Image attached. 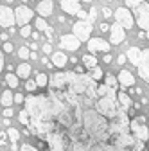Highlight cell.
I'll return each mask as SVG.
<instances>
[{
    "instance_id": "obj_1",
    "label": "cell",
    "mask_w": 149,
    "mask_h": 151,
    "mask_svg": "<svg viewBox=\"0 0 149 151\" xmlns=\"http://www.w3.org/2000/svg\"><path fill=\"white\" fill-rule=\"evenodd\" d=\"M97 86L86 72H56L45 93L25 97L31 135L47 151H142L145 142L133 137L126 110L117 119L95 110Z\"/></svg>"
},
{
    "instance_id": "obj_2",
    "label": "cell",
    "mask_w": 149,
    "mask_h": 151,
    "mask_svg": "<svg viewBox=\"0 0 149 151\" xmlns=\"http://www.w3.org/2000/svg\"><path fill=\"white\" fill-rule=\"evenodd\" d=\"M129 129L137 140H142V142H147L149 139V129L145 126V117L144 115H137L129 121Z\"/></svg>"
},
{
    "instance_id": "obj_3",
    "label": "cell",
    "mask_w": 149,
    "mask_h": 151,
    "mask_svg": "<svg viewBox=\"0 0 149 151\" xmlns=\"http://www.w3.org/2000/svg\"><path fill=\"white\" fill-rule=\"evenodd\" d=\"M113 16H115L117 24H120L124 29H131V27L135 25V16H133V13L129 11V9H126V7H119V9H115Z\"/></svg>"
},
{
    "instance_id": "obj_4",
    "label": "cell",
    "mask_w": 149,
    "mask_h": 151,
    "mask_svg": "<svg viewBox=\"0 0 149 151\" xmlns=\"http://www.w3.org/2000/svg\"><path fill=\"white\" fill-rule=\"evenodd\" d=\"M92 31H94V25H92V22H88V20H79V22L74 24V34H76L81 42L90 40Z\"/></svg>"
},
{
    "instance_id": "obj_5",
    "label": "cell",
    "mask_w": 149,
    "mask_h": 151,
    "mask_svg": "<svg viewBox=\"0 0 149 151\" xmlns=\"http://www.w3.org/2000/svg\"><path fill=\"white\" fill-rule=\"evenodd\" d=\"M135 16H137V24L140 29L149 31V4H140L135 7Z\"/></svg>"
},
{
    "instance_id": "obj_6",
    "label": "cell",
    "mask_w": 149,
    "mask_h": 151,
    "mask_svg": "<svg viewBox=\"0 0 149 151\" xmlns=\"http://www.w3.org/2000/svg\"><path fill=\"white\" fill-rule=\"evenodd\" d=\"M14 18H16L18 25H27L34 18V11L31 7H27V6H18L14 9Z\"/></svg>"
},
{
    "instance_id": "obj_7",
    "label": "cell",
    "mask_w": 149,
    "mask_h": 151,
    "mask_svg": "<svg viewBox=\"0 0 149 151\" xmlns=\"http://www.w3.org/2000/svg\"><path fill=\"white\" fill-rule=\"evenodd\" d=\"M137 68H138V76L145 83H149V49L142 50V56H140V61L137 63Z\"/></svg>"
},
{
    "instance_id": "obj_8",
    "label": "cell",
    "mask_w": 149,
    "mask_h": 151,
    "mask_svg": "<svg viewBox=\"0 0 149 151\" xmlns=\"http://www.w3.org/2000/svg\"><path fill=\"white\" fill-rule=\"evenodd\" d=\"M79 45H81V40L74 32L72 34H63L59 38V47L65 49V50H77Z\"/></svg>"
},
{
    "instance_id": "obj_9",
    "label": "cell",
    "mask_w": 149,
    "mask_h": 151,
    "mask_svg": "<svg viewBox=\"0 0 149 151\" xmlns=\"http://www.w3.org/2000/svg\"><path fill=\"white\" fill-rule=\"evenodd\" d=\"M14 22V11L9 6H0V27H13Z\"/></svg>"
},
{
    "instance_id": "obj_10",
    "label": "cell",
    "mask_w": 149,
    "mask_h": 151,
    "mask_svg": "<svg viewBox=\"0 0 149 151\" xmlns=\"http://www.w3.org/2000/svg\"><path fill=\"white\" fill-rule=\"evenodd\" d=\"M126 38V29L120 24H113L110 29V43L111 45H120Z\"/></svg>"
},
{
    "instance_id": "obj_11",
    "label": "cell",
    "mask_w": 149,
    "mask_h": 151,
    "mask_svg": "<svg viewBox=\"0 0 149 151\" xmlns=\"http://www.w3.org/2000/svg\"><path fill=\"white\" fill-rule=\"evenodd\" d=\"M110 47H111V43L102 40V38H90L88 40V50L90 52H108Z\"/></svg>"
},
{
    "instance_id": "obj_12",
    "label": "cell",
    "mask_w": 149,
    "mask_h": 151,
    "mask_svg": "<svg viewBox=\"0 0 149 151\" xmlns=\"http://www.w3.org/2000/svg\"><path fill=\"white\" fill-rule=\"evenodd\" d=\"M117 79H119V85L122 88H129V86L135 85V76L129 72V70H120L119 76H117Z\"/></svg>"
},
{
    "instance_id": "obj_13",
    "label": "cell",
    "mask_w": 149,
    "mask_h": 151,
    "mask_svg": "<svg viewBox=\"0 0 149 151\" xmlns=\"http://www.w3.org/2000/svg\"><path fill=\"white\" fill-rule=\"evenodd\" d=\"M59 6H61V9H63L67 14H70V16H72V14H77L79 9H81L79 0H61Z\"/></svg>"
},
{
    "instance_id": "obj_14",
    "label": "cell",
    "mask_w": 149,
    "mask_h": 151,
    "mask_svg": "<svg viewBox=\"0 0 149 151\" xmlns=\"http://www.w3.org/2000/svg\"><path fill=\"white\" fill-rule=\"evenodd\" d=\"M117 101H119V104L124 108V110H131L133 108V101H131V96H129V93H126V92H117Z\"/></svg>"
},
{
    "instance_id": "obj_15",
    "label": "cell",
    "mask_w": 149,
    "mask_h": 151,
    "mask_svg": "<svg viewBox=\"0 0 149 151\" xmlns=\"http://www.w3.org/2000/svg\"><path fill=\"white\" fill-rule=\"evenodd\" d=\"M50 56H52V65L58 67V68H63L68 63V58H67L65 52H52Z\"/></svg>"
},
{
    "instance_id": "obj_16",
    "label": "cell",
    "mask_w": 149,
    "mask_h": 151,
    "mask_svg": "<svg viewBox=\"0 0 149 151\" xmlns=\"http://www.w3.org/2000/svg\"><path fill=\"white\" fill-rule=\"evenodd\" d=\"M52 9H54V4H52V0H42L40 6H38V13L40 16H50L52 14Z\"/></svg>"
},
{
    "instance_id": "obj_17",
    "label": "cell",
    "mask_w": 149,
    "mask_h": 151,
    "mask_svg": "<svg viewBox=\"0 0 149 151\" xmlns=\"http://www.w3.org/2000/svg\"><path fill=\"white\" fill-rule=\"evenodd\" d=\"M126 56H128V60L131 61L133 65H137L138 61H140V56H142V50L138 49V47H131L128 52H126Z\"/></svg>"
},
{
    "instance_id": "obj_18",
    "label": "cell",
    "mask_w": 149,
    "mask_h": 151,
    "mask_svg": "<svg viewBox=\"0 0 149 151\" xmlns=\"http://www.w3.org/2000/svg\"><path fill=\"white\" fill-rule=\"evenodd\" d=\"M16 72H18V78H24V79H29V76H31V72H32V68H31V65L25 61V63H20L16 67Z\"/></svg>"
},
{
    "instance_id": "obj_19",
    "label": "cell",
    "mask_w": 149,
    "mask_h": 151,
    "mask_svg": "<svg viewBox=\"0 0 149 151\" xmlns=\"http://www.w3.org/2000/svg\"><path fill=\"white\" fill-rule=\"evenodd\" d=\"M83 65H85V68H94V67H97V58L94 54H85L83 56Z\"/></svg>"
},
{
    "instance_id": "obj_20",
    "label": "cell",
    "mask_w": 149,
    "mask_h": 151,
    "mask_svg": "<svg viewBox=\"0 0 149 151\" xmlns=\"http://www.w3.org/2000/svg\"><path fill=\"white\" fill-rule=\"evenodd\" d=\"M13 101H14V93H11V90H6L2 96H0V103L4 106H11Z\"/></svg>"
},
{
    "instance_id": "obj_21",
    "label": "cell",
    "mask_w": 149,
    "mask_h": 151,
    "mask_svg": "<svg viewBox=\"0 0 149 151\" xmlns=\"http://www.w3.org/2000/svg\"><path fill=\"white\" fill-rule=\"evenodd\" d=\"M88 74L92 76V79H95V81H102L104 79V72L101 70V67H94V68H90Z\"/></svg>"
},
{
    "instance_id": "obj_22",
    "label": "cell",
    "mask_w": 149,
    "mask_h": 151,
    "mask_svg": "<svg viewBox=\"0 0 149 151\" xmlns=\"http://www.w3.org/2000/svg\"><path fill=\"white\" fill-rule=\"evenodd\" d=\"M108 86H111V88H115L117 90V86H119V79L115 78L113 74H104V79H102Z\"/></svg>"
},
{
    "instance_id": "obj_23",
    "label": "cell",
    "mask_w": 149,
    "mask_h": 151,
    "mask_svg": "<svg viewBox=\"0 0 149 151\" xmlns=\"http://www.w3.org/2000/svg\"><path fill=\"white\" fill-rule=\"evenodd\" d=\"M36 85H38L40 88H43V86H47L49 85V76L47 74H43V72H38V74H36Z\"/></svg>"
},
{
    "instance_id": "obj_24",
    "label": "cell",
    "mask_w": 149,
    "mask_h": 151,
    "mask_svg": "<svg viewBox=\"0 0 149 151\" xmlns=\"http://www.w3.org/2000/svg\"><path fill=\"white\" fill-rule=\"evenodd\" d=\"M6 83H7L9 88H16V86H18V76L7 72V74H6Z\"/></svg>"
},
{
    "instance_id": "obj_25",
    "label": "cell",
    "mask_w": 149,
    "mask_h": 151,
    "mask_svg": "<svg viewBox=\"0 0 149 151\" xmlns=\"http://www.w3.org/2000/svg\"><path fill=\"white\" fill-rule=\"evenodd\" d=\"M34 25H36V29H38V31H45V29L49 27L43 16H38V18H36V20H34Z\"/></svg>"
},
{
    "instance_id": "obj_26",
    "label": "cell",
    "mask_w": 149,
    "mask_h": 151,
    "mask_svg": "<svg viewBox=\"0 0 149 151\" xmlns=\"http://www.w3.org/2000/svg\"><path fill=\"white\" fill-rule=\"evenodd\" d=\"M7 137L11 139V142H16L18 139H20V131H18L16 128H11V126H9V129H7Z\"/></svg>"
},
{
    "instance_id": "obj_27",
    "label": "cell",
    "mask_w": 149,
    "mask_h": 151,
    "mask_svg": "<svg viewBox=\"0 0 149 151\" xmlns=\"http://www.w3.org/2000/svg\"><path fill=\"white\" fill-rule=\"evenodd\" d=\"M18 119H20V122L27 128L29 126V122H31V119H29V113H27V110H22L20 111V115H18Z\"/></svg>"
},
{
    "instance_id": "obj_28",
    "label": "cell",
    "mask_w": 149,
    "mask_h": 151,
    "mask_svg": "<svg viewBox=\"0 0 149 151\" xmlns=\"http://www.w3.org/2000/svg\"><path fill=\"white\" fill-rule=\"evenodd\" d=\"M18 56H20L22 60L31 58V49H29V47H20V50H18Z\"/></svg>"
},
{
    "instance_id": "obj_29",
    "label": "cell",
    "mask_w": 149,
    "mask_h": 151,
    "mask_svg": "<svg viewBox=\"0 0 149 151\" xmlns=\"http://www.w3.org/2000/svg\"><path fill=\"white\" fill-rule=\"evenodd\" d=\"M36 88H38V85H36V81L25 79V90H27V92H34Z\"/></svg>"
},
{
    "instance_id": "obj_30",
    "label": "cell",
    "mask_w": 149,
    "mask_h": 151,
    "mask_svg": "<svg viewBox=\"0 0 149 151\" xmlns=\"http://www.w3.org/2000/svg\"><path fill=\"white\" fill-rule=\"evenodd\" d=\"M20 34H22V38H29V36L32 34V31H31V27H29V25H22Z\"/></svg>"
},
{
    "instance_id": "obj_31",
    "label": "cell",
    "mask_w": 149,
    "mask_h": 151,
    "mask_svg": "<svg viewBox=\"0 0 149 151\" xmlns=\"http://www.w3.org/2000/svg\"><path fill=\"white\" fill-rule=\"evenodd\" d=\"M144 2V0H126V6L128 7H137V6H140Z\"/></svg>"
},
{
    "instance_id": "obj_32",
    "label": "cell",
    "mask_w": 149,
    "mask_h": 151,
    "mask_svg": "<svg viewBox=\"0 0 149 151\" xmlns=\"http://www.w3.org/2000/svg\"><path fill=\"white\" fill-rule=\"evenodd\" d=\"M24 101H25V96H24V93H14V103L22 104Z\"/></svg>"
},
{
    "instance_id": "obj_33",
    "label": "cell",
    "mask_w": 149,
    "mask_h": 151,
    "mask_svg": "<svg viewBox=\"0 0 149 151\" xmlns=\"http://www.w3.org/2000/svg\"><path fill=\"white\" fill-rule=\"evenodd\" d=\"M43 32H45V36H47V40H54V38H52V36H54V29H52V27H47Z\"/></svg>"
},
{
    "instance_id": "obj_34",
    "label": "cell",
    "mask_w": 149,
    "mask_h": 151,
    "mask_svg": "<svg viewBox=\"0 0 149 151\" xmlns=\"http://www.w3.org/2000/svg\"><path fill=\"white\" fill-rule=\"evenodd\" d=\"M20 151H38V147H34V146H31V144H24V146L20 147Z\"/></svg>"
},
{
    "instance_id": "obj_35",
    "label": "cell",
    "mask_w": 149,
    "mask_h": 151,
    "mask_svg": "<svg viewBox=\"0 0 149 151\" xmlns=\"http://www.w3.org/2000/svg\"><path fill=\"white\" fill-rule=\"evenodd\" d=\"M4 52H13V43L11 42H4Z\"/></svg>"
},
{
    "instance_id": "obj_36",
    "label": "cell",
    "mask_w": 149,
    "mask_h": 151,
    "mask_svg": "<svg viewBox=\"0 0 149 151\" xmlns=\"http://www.w3.org/2000/svg\"><path fill=\"white\" fill-rule=\"evenodd\" d=\"M76 16H79V20H88V13L86 11H81V9H79V13Z\"/></svg>"
},
{
    "instance_id": "obj_37",
    "label": "cell",
    "mask_w": 149,
    "mask_h": 151,
    "mask_svg": "<svg viewBox=\"0 0 149 151\" xmlns=\"http://www.w3.org/2000/svg\"><path fill=\"white\" fill-rule=\"evenodd\" d=\"M102 16L104 18H110L111 16V9L110 7H102Z\"/></svg>"
},
{
    "instance_id": "obj_38",
    "label": "cell",
    "mask_w": 149,
    "mask_h": 151,
    "mask_svg": "<svg viewBox=\"0 0 149 151\" xmlns=\"http://www.w3.org/2000/svg\"><path fill=\"white\" fill-rule=\"evenodd\" d=\"M126 58H128L126 54H120L119 58H117V63H119V65H124V63H126Z\"/></svg>"
},
{
    "instance_id": "obj_39",
    "label": "cell",
    "mask_w": 149,
    "mask_h": 151,
    "mask_svg": "<svg viewBox=\"0 0 149 151\" xmlns=\"http://www.w3.org/2000/svg\"><path fill=\"white\" fill-rule=\"evenodd\" d=\"M4 117H7V119L13 117V110H11L9 106H6V110H4Z\"/></svg>"
},
{
    "instance_id": "obj_40",
    "label": "cell",
    "mask_w": 149,
    "mask_h": 151,
    "mask_svg": "<svg viewBox=\"0 0 149 151\" xmlns=\"http://www.w3.org/2000/svg\"><path fill=\"white\" fill-rule=\"evenodd\" d=\"M43 52H45V54H52V47H50V43H45V45H43Z\"/></svg>"
},
{
    "instance_id": "obj_41",
    "label": "cell",
    "mask_w": 149,
    "mask_h": 151,
    "mask_svg": "<svg viewBox=\"0 0 149 151\" xmlns=\"http://www.w3.org/2000/svg\"><path fill=\"white\" fill-rule=\"evenodd\" d=\"M6 137H7V133L0 131V146H4V144H6Z\"/></svg>"
},
{
    "instance_id": "obj_42",
    "label": "cell",
    "mask_w": 149,
    "mask_h": 151,
    "mask_svg": "<svg viewBox=\"0 0 149 151\" xmlns=\"http://www.w3.org/2000/svg\"><path fill=\"white\" fill-rule=\"evenodd\" d=\"M95 16H97V11H95V9H92V11L88 13V18H90V20H95Z\"/></svg>"
},
{
    "instance_id": "obj_43",
    "label": "cell",
    "mask_w": 149,
    "mask_h": 151,
    "mask_svg": "<svg viewBox=\"0 0 149 151\" xmlns=\"http://www.w3.org/2000/svg\"><path fill=\"white\" fill-rule=\"evenodd\" d=\"M2 68H4V52L0 50V72H2Z\"/></svg>"
},
{
    "instance_id": "obj_44",
    "label": "cell",
    "mask_w": 149,
    "mask_h": 151,
    "mask_svg": "<svg viewBox=\"0 0 149 151\" xmlns=\"http://www.w3.org/2000/svg\"><path fill=\"white\" fill-rule=\"evenodd\" d=\"M102 61H104V63H111V56H110V54H104Z\"/></svg>"
},
{
    "instance_id": "obj_45",
    "label": "cell",
    "mask_w": 149,
    "mask_h": 151,
    "mask_svg": "<svg viewBox=\"0 0 149 151\" xmlns=\"http://www.w3.org/2000/svg\"><path fill=\"white\" fill-rule=\"evenodd\" d=\"M0 40H2V42H9V36L6 32H2V34H0Z\"/></svg>"
},
{
    "instance_id": "obj_46",
    "label": "cell",
    "mask_w": 149,
    "mask_h": 151,
    "mask_svg": "<svg viewBox=\"0 0 149 151\" xmlns=\"http://www.w3.org/2000/svg\"><path fill=\"white\" fill-rule=\"evenodd\" d=\"M101 31H102V32L110 31V25H108V24H101Z\"/></svg>"
},
{
    "instance_id": "obj_47",
    "label": "cell",
    "mask_w": 149,
    "mask_h": 151,
    "mask_svg": "<svg viewBox=\"0 0 149 151\" xmlns=\"http://www.w3.org/2000/svg\"><path fill=\"white\" fill-rule=\"evenodd\" d=\"M74 72H77V74H85V68H83V67H76V68H74Z\"/></svg>"
},
{
    "instance_id": "obj_48",
    "label": "cell",
    "mask_w": 149,
    "mask_h": 151,
    "mask_svg": "<svg viewBox=\"0 0 149 151\" xmlns=\"http://www.w3.org/2000/svg\"><path fill=\"white\" fill-rule=\"evenodd\" d=\"M11 149H13V151H18V149H20V147L16 146V142H11Z\"/></svg>"
},
{
    "instance_id": "obj_49",
    "label": "cell",
    "mask_w": 149,
    "mask_h": 151,
    "mask_svg": "<svg viewBox=\"0 0 149 151\" xmlns=\"http://www.w3.org/2000/svg\"><path fill=\"white\" fill-rule=\"evenodd\" d=\"M31 38H32V40H38L40 34H38V32H32V34H31Z\"/></svg>"
},
{
    "instance_id": "obj_50",
    "label": "cell",
    "mask_w": 149,
    "mask_h": 151,
    "mask_svg": "<svg viewBox=\"0 0 149 151\" xmlns=\"http://www.w3.org/2000/svg\"><path fill=\"white\" fill-rule=\"evenodd\" d=\"M31 50H36V49H38V45H36V43H31V47H29Z\"/></svg>"
},
{
    "instance_id": "obj_51",
    "label": "cell",
    "mask_w": 149,
    "mask_h": 151,
    "mask_svg": "<svg viewBox=\"0 0 149 151\" xmlns=\"http://www.w3.org/2000/svg\"><path fill=\"white\" fill-rule=\"evenodd\" d=\"M140 101H142V104H147V103H149V99H147V97H142Z\"/></svg>"
},
{
    "instance_id": "obj_52",
    "label": "cell",
    "mask_w": 149,
    "mask_h": 151,
    "mask_svg": "<svg viewBox=\"0 0 149 151\" xmlns=\"http://www.w3.org/2000/svg\"><path fill=\"white\" fill-rule=\"evenodd\" d=\"M145 38H147V40H149V31H147V34H145Z\"/></svg>"
},
{
    "instance_id": "obj_53",
    "label": "cell",
    "mask_w": 149,
    "mask_h": 151,
    "mask_svg": "<svg viewBox=\"0 0 149 151\" xmlns=\"http://www.w3.org/2000/svg\"><path fill=\"white\" fill-rule=\"evenodd\" d=\"M83 2H86V4H88V2H92V0H83Z\"/></svg>"
},
{
    "instance_id": "obj_54",
    "label": "cell",
    "mask_w": 149,
    "mask_h": 151,
    "mask_svg": "<svg viewBox=\"0 0 149 151\" xmlns=\"http://www.w3.org/2000/svg\"><path fill=\"white\" fill-rule=\"evenodd\" d=\"M142 151H149V149H145V147H144V149H142Z\"/></svg>"
}]
</instances>
